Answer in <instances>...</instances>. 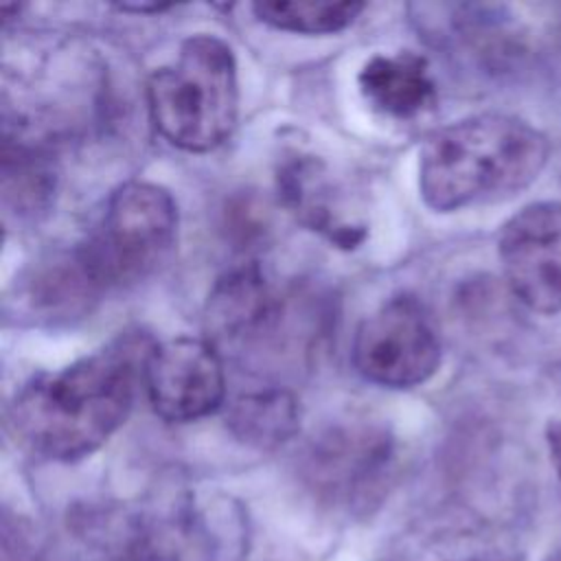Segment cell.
Masks as SVG:
<instances>
[{
    "instance_id": "6",
    "label": "cell",
    "mask_w": 561,
    "mask_h": 561,
    "mask_svg": "<svg viewBox=\"0 0 561 561\" xmlns=\"http://www.w3.org/2000/svg\"><path fill=\"white\" fill-rule=\"evenodd\" d=\"M392 465L390 436L373 425H337L311 443L305 460L309 486L342 506H366Z\"/></svg>"
},
{
    "instance_id": "16",
    "label": "cell",
    "mask_w": 561,
    "mask_h": 561,
    "mask_svg": "<svg viewBox=\"0 0 561 561\" xmlns=\"http://www.w3.org/2000/svg\"><path fill=\"white\" fill-rule=\"evenodd\" d=\"M548 449H550V460L561 478V421H554L548 425Z\"/></svg>"
},
{
    "instance_id": "14",
    "label": "cell",
    "mask_w": 561,
    "mask_h": 561,
    "mask_svg": "<svg viewBox=\"0 0 561 561\" xmlns=\"http://www.w3.org/2000/svg\"><path fill=\"white\" fill-rule=\"evenodd\" d=\"M300 425V408L291 392L265 388L241 394L228 410V430L245 445L274 449L285 445Z\"/></svg>"
},
{
    "instance_id": "3",
    "label": "cell",
    "mask_w": 561,
    "mask_h": 561,
    "mask_svg": "<svg viewBox=\"0 0 561 561\" xmlns=\"http://www.w3.org/2000/svg\"><path fill=\"white\" fill-rule=\"evenodd\" d=\"M147 110L156 131L178 149L206 153L224 145L239 116L232 48L208 33L184 39L178 57L151 72Z\"/></svg>"
},
{
    "instance_id": "13",
    "label": "cell",
    "mask_w": 561,
    "mask_h": 561,
    "mask_svg": "<svg viewBox=\"0 0 561 561\" xmlns=\"http://www.w3.org/2000/svg\"><path fill=\"white\" fill-rule=\"evenodd\" d=\"M55 197V173L48 158L22 138L4 134L2 142V204L4 215L35 219Z\"/></svg>"
},
{
    "instance_id": "9",
    "label": "cell",
    "mask_w": 561,
    "mask_h": 561,
    "mask_svg": "<svg viewBox=\"0 0 561 561\" xmlns=\"http://www.w3.org/2000/svg\"><path fill=\"white\" fill-rule=\"evenodd\" d=\"M280 298L274 294L256 263L226 272L208 294L204 331L217 346L243 348L274 329L280 320Z\"/></svg>"
},
{
    "instance_id": "1",
    "label": "cell",
    "mask_w": 561,
    "mask_h": 561,
    "mask_svg": "<svg viewBox=\"0 0 561 561\" xmlns=\"http://www.w3.org/2000/svg\"><path fill=\"white\" fill-rule=\"evenodd\" d=\"M153 348L147 335L125 333L61 370L28 379L7 410L11 436L48 460L90 456L129 416Z\"/></svg>"
},
{
    "instance_id": "7",
    "label": "cell",
    "mask_w": 561,
    "mask_h": 561,
    "mask_svg": "<svg viewBox=\"0 0 561 561\" xmlns=\"http://www.w3.org/2000/svg\"><path fill=\"white\" fill-rule=\"evenodd\" d=\"M145 388L162 421H199L224 403V362L208 340L173 337L151 351L145 366Z\"/></svg>"
},
{
    "instance_id": "2",
    "label": "cell",
    "mask_w": 561,
    "mask_h": 561,
    "mask_svg": "<svg viewBox=\"0 0 561 561\" xmlns=\"http://www.w3.org/2000/svg\"><path fill=\"white\" fill-rule=\"evenodd\" d=\"M548 160L546 136L508 114H478L427 136L419 160L423 202L436 213L515 195Z\"/></svg>"
},
{
    "instance_id": "10",
    "label": "cell",
    "mask_w": 561,
    "mask_h": 561,
    "mask_svg": "<svg viewBox=\"0 0 561 561\" xmlns=\"http://www.w3.org/2000/svg\"><path fill=\"white\" fill-rule=\"evenodd\" d=\"M101 294L75 245L39 259L18 280L15 300L28 316L55 322L88 313Z\"/></svg>"
},
{
    "instance_id": "12",
    "label": "cell",
    "mask_w": 561,
    "mask_h": 561,
    "mask_svg": "<svg viewBox=\"0 0 561 561\" xmlns=\"http://www.w3.org/2000/svg\"><path fill=\"white\" fill-rule=\"evenodd\" d=\"M366 101L392 118H414L436 103V85L425 57L416 53L375 55L359 72Z\"/></svg>"
},
{
    "instance_id": "11",
    "label": "cell",
    "mask_w": 561,
    "mask_h": 561,
    "mask_svg": "<svg viewBox=\"0 0 561 561\" xmlns=\"http://www.w3.org/2000/svg\"><path fill=\"white\" fill-rule=\"evenodd\" d=\"M278 195L296 219L324 234L331 243L355 248L364 239V226L346 221L335 202V186L320 160L311 156L287 158L276 175Z\"/></svg>"
},
{
    "instance_id": "8",
    "label": "cell",
    "mask_w": 561,
    "mask_h": 561,
    "mask_svg": "<svg viewBox=\"0 0 561 561\" xmlns=\"http://www.w3.org/2000/svg\"><path fill=\"white\" fill-rule=\"evenodd\" d=\"M497 245L513 294L537 313L561 311V204L522 208L504 224Z\"/></svg>"
},
{
    "instance_id": "18",
    "label": "cell",
    "mask_w": 561,
    "mask_h": 561,
    "mask_svg": "<svg viewBox=\"0 0 561 561\" xmlns=\"http://www.w3.org/2000/svg\"><path fill=\"white\" fill-rule=\"evenodd\" d=\"M543 561H561V543L554 546V548L548 552V557H546Z\"/></svg>"
},
{
    "instance_id": "17",
    "label": "cell",
    "mask_w": 561,
    "mask_h": 561,
    "mask_svg": "<svg viewBox=\"0 0 561 561\" xmlns=\"http://www.w3.org/2000/svg\"><path fill=\"white\" fill-rule=\"evenodd\" d=\"M173 4H158V2H151V4H118L121 11H134V13H160V11H167L171 9Z\"/></svg>"
},
{
    "instance_id": "4",
    "label": "cell",
    "mask_w": 561,
    "mask_h": 561,
    "mask_svg": "<svg viewBox=\"0 0 561 561\" xmlns=\"http://www.w3.org/2000/svg\"><path fill=\"white\" fill-rule=\"evenodd\" d=\"M178 206L151 182L121 184L105 202L94 232L77 245L101 291L127 287L160 267L175 245Z\"/></svg>"
},
{
    "instance_id": "15",
    "label": "cell",
    "mask_w": 561,
    "mask_h": 561,
    "mask_svg": "<svg viewBox=\"0 0 561 561\" xmlns=\"http://www.w3.org/2000/svg\"><path fill=\"white\" fill-rule=\"evenodd\" d=\"M364 9V2L353 0H276L252 4V11L261 22L278 31L305 35L337 33L351 26Z\"/></svg>"
},
{
    "instance_id": "5",
    "label": "cell",
    "mask_w": 561,
    "mask_h": 561,
    "mask_svg": "<svg viewBox=\"0 0 561 561\" xmlns=\"http://www.w3.org/2000/svg\"><path fill=\"white\" fill-rule=\"evenodd\" d=\"M440 364V340L425 307L408 294L386 300L362 320L353 340V366L383 388H414Z\"/></svg>"
}]
</instances>
